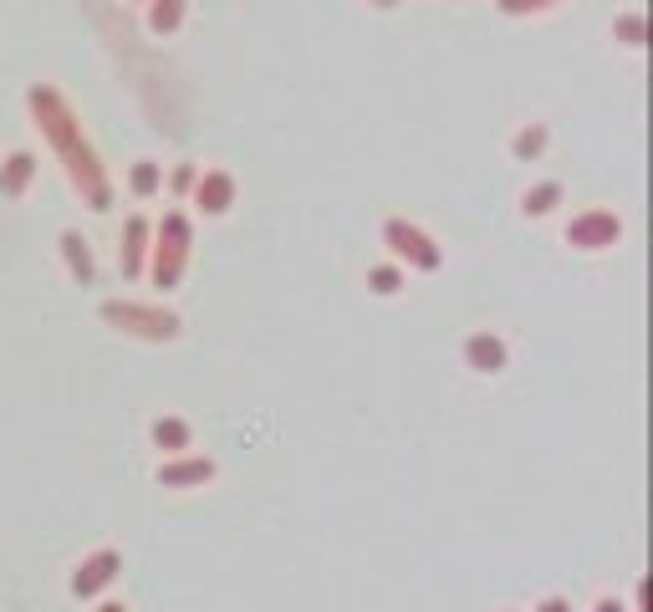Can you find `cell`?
<instances>
[{"instance_id":"1","label":"cell","mask_w":653,"mask_h":612,"mask_svg":"<svg viewBox=\"0 0 653 612\" xmlns=\"http://www.w3.org/2000/svg\"><path fill=\"white\" fill-rule=\"evenodd\" d=\"M26 107H31V118H36V128H42V138L51 143V153L61 159V169H67V180H72L77 195L88 199L92 209H113L107 169H103V159H98V149L88 143V134H82V118L72 113V103H67L57 88L36 82V88L26 92Z\"/></svg>"},{"instance_id":"2","label":"cell","mask_w":653,"mask_h":612,"mask_svg":"<svg viewBox=\"0 0 653 612\" xmlns=\"http://www.w3.org/2000/svg\"><path fill=\"white\" fill-rule=\"evenodd\" d=\"M190 245H194V230H190V215L184 209H169L163 224L153 230V245H149V276L159 291H174L190 270Z\"/></svg>"},{"instance_id":"3","label":"cell","mask_w":653,"mask_h":612,"mask_svg":"<svg viewBox=\"0 0 653 612\" xmlns=\"http://www.w3.org/2000/svg\"><path fill=\"white\" fill-rule=\"evenodd\" d=\"M103 322L123 337H144V343H174L179 316L153 301H103Z\"/></svg>"},{"instance_id":"4","label":"cell","mask_w":653,"mask_h":612,"mask_svg":"<svg viewBox=\"0 0 653 612\" xmlns=\"http://www.w3.org/2000/svg\"><path fill=\"white\" fill-rule=\"evenodd\" d=\"M383 245L393 251V261H403V266H414V270H439L445 266V251H439V245L409 220H388L383 224Z\"/></svg>"},{"instance_id":"5","label":"cell","mask_w":653,"mask_h":612,"mask_svg":"<svg viewBox=\"0 0 653 612\" xmlns=\"http://www.w3.org/2000/svg\"><path fill=\"white\" fill-rule=\"evenodd\" d=\"M618 240H623V220L612 209H582L577 220L566 224V245H577V251H608Z\"/></svg>"},{"instance_id":"6","label":"cell","mask_w":653,"mask_h":612,"mask_svg":"<svg viewBox=\"0 0 653 612\" xmlns=\"http://www.w3.org/2000/svg\"><path fill=\"white\" fill-rule=\"evenodd\" d=\"M149 240H153V224L144 220V215H134V220L123 224V245H118V266L128 281H138L144 270H149Z\"/></svg>"},{"instance_id":"7","label":"cell","mask_w":653,"mask_h":612,"mask_svg":"<svg viewBox=\"0 0 653 612\" xmlns=\"http://www.w3.org/2000/svg\"><path fill=\"white\" fill-rule=\"evenodd\" d=\"M209 475H215V460H209V454H174V460L159 464L163 490H190V485H205Z\"/></svg>"},{"instance_id":"8","label":"cell","mask_w":653,"mask_h":612,"mask_svg":"<svg viewBox=\"0 0 653 612\" xmlns=\"http://www.w3.org/2000/svg\"><path fill=\"white\" fill-rule=\"evenodd\" d=\"M118 567H123L118 552H92L88 562L72 571V592H77V598H98V592L118 577Z\"/></svg>"},{"instance_id":"9","label":"cell","mask_w":653,"mask_h":612,"mask_svg":"<svg viewBox=\"0 0 653 612\" xmlns=\"http://www.w3.org/2000/svg\"><path fill=\"white\" fill-rule=\"evenodd\" d=\"M194 205L205 209V215H225V209L236 205V180H230L225 169L199 174V184H194Z\"/></svg>"},{"instance_id":"10","label":"cell","mask_w":653,"mask_h":612,"mask_svg":"<svg viewBox=\"0 0 653 612\" xmlns=\"http://www.w3.org/2000/svg\"><path fill=\"white\" fill-rule=\"evenodd\" d=\"M465 362L476 368V373H501L505 368V343L495 332H476V337H465Z\"/></svg>"},{"instance_id":"11","label":"cell","mask_w":653,"mask_h":612,"mask_svg":"<svg viewBox=\"0 0 653 612\" xmlns=\"http://www.w3.org/2000/svg\"><path fill=\"white\" fill-rule=\"evenodd\" d=\"M31 180H36V153H11L5 164H0V195L5 199H21L31 189Z\"/></svg>"},{"instance_id":"12","label":"cell","mask_w":653,"mask_h":612,"mask_svg":"<svg viewBox=\"0 0 653 612\" xmlns=\"http://www.w3.org/2000/svg\"><path fill=\"white\" fill-rule=\"evenodd\" d=\"M61 255H67V270H72V281L92 286L98 281V261H92V245L77 230H61Z\"/></svg>"},{"instance_id":"13","label":"cell","mask_w":653,"mask_h":612,"mask_svg":"<svg viewBox=\"0 0 653 612\" xmlns=\"http://www.w3.org/2000/svg\"><path fill=\"white\" fill-rule=\"evenodd\" d=\"M153 444L174 460V454H190V444H194V434H190V424L184 418H153Z\"/></svg>"},{"instance_id":"14","label":"cell","mask_w":653,"mask_h":612,"mask_svg":"<svg viewBox=\"0 0 653 612\" xmlns=\"http://www.w3.org/2000/svg\"><path fill=\"white\" fill-rule=\"evenodd\" d=\"M184 11H190V0H149V31L153 36H174L184 26Z\"/></svg>"},{"instance_id":"15","label":"cell","mask_w":653,"mask_h":612,"mask_svg":"<svg viewBox=\"0 0 653 612\" xmlns=\"http://www.w3.org/2000/svg\"><path fill=\"white\" fill-rule=\"evenodd\" d=\"M128 189H134L138 199L159 195V189H163V169H159V164H149V159H144V164H134V174H128Z\"/></svg>"},{"instance_id":"16","label":"cell","mask_w":653,"mask_h":612,"mask_svg":"<svg viewBox=\"0 0 653 612\" xmlns=\"http://www.w3.org/2000/svg\"><path fill=\"white\" fill-rule=\"evenodd\" d=\"M557 205H562V184H557V180L526 189V215H551Z\"/></svg>"},{"instance_id":"17","label":"cell","mask_w":653,"mask_h":612,"mask_svg":"<svg viewBox=\"0 0 653 612\" xmlns=\"http://www.w3.org/2000/svg\"><path fill=\"white\" fill-rule=\"evenodd\" d=\"M541 149H547V128H541V123H531V128H520L516 143H511V153H516V159H536Z\"/></svg>"},{"instance_id":"18","label":"cell","mask_w":653,"mask_h":612,"mask_svg":"<svg viewBox=\"0 0 653 612\" xmlns=\"http://www.w3.org/2000/svg\"><path fill=\"white\" fill-rule=\"evenodd\" d=\"M368 286H373V291H378V297H393V291H399V286H403L399 266H373V270H368Z\"/></svg>"},{"instance_id":"19","label":"cell","mask_w":653,"mask_h":612,"mask_svg":"<svg viewBox=\"0 0 653 612\" xmlns=\"http://www.w3.org/2000/svg\"><path fill=\"white\" fill-rule=\"evenodd\" d=\"M194 184H199V169H194V164H179L174 174H169V189H174L179 199H184V195H194Z\"/></svg>"},{"instance_id":"20","label":"cell","mask_w":653,"mask_h":612,"mask_svg":"<svg viewBox=\"0 0 653 612\" xmlns=\"http://www.w3.org/2000/svg\"><path fill=\"white\" fill-rule=\"evenodd\" d=\"M557 0H501L505 15H536V11H551Z\"/></svg>"},{"instance_id":"21","label":"cell","mask_w":653,"mask_h":612,"mask_svg":"<svg viewBox=\"0 0 653 612\" xmlns=\"http://www.w3.org/2000/svg\"><path fill=\"white\" fill-rule=\"evenodd\" d=\"M618 36H623L628 46H643V15H623V21H618Z\"/></svg>"},{"instance_id":"22","label":"cell","mask_w":653,"mask_h":612,"mask_svg":"<svg viewBox=\"0 0 653 612\" xmlns=\"http://www.w3.org/2000/svg\"><path fill=\"white\" fill-rule=\"evenodd\" d=\"M536 612H572V608H566L562 598H547V602H541V608H536Z\"/></svg>"},{"instance_id":"23","label":"cell","mask_w":653,"mask_h":612,"mask_svg":"<svg viewBox=\"0 0 653 612\" xmlns=\"http://www.w3.org/2000/svg\"><path fill=\"white\" fill-rule=\"evenodd\" d=\"M597 612H623V602H612V598H603V602H597Z\"/></svg>"},{"instance_id":"24","label":"cell","mask_w":653,"mask_h":612,"mask_svg":"<svg viewBox=\"0 0 653 612\" xmlns=\"http://www.w3.org/2000/svg\"><path fill=\"white\" fill-rule=\"evenodd\" d=\"M98 612H128V608H123V602H103V608H98Z\"/></svg>"},{"instance_id":"25","label":"cell","mask_w":653,"mask_h":612,"mask_svg":"<svg viewBox=\"0 0 653 612\" xmlns=\"http://www.w3.org/2000/svg\"><path fill=\"white\" fill-rule=\"evenodd\" d=\"M373 5H378V11H393V5H399V0H373Z\"/></svg>"}]
</instances>
